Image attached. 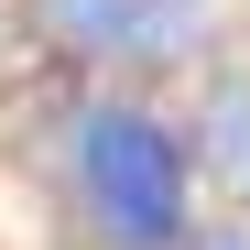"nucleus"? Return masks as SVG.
Instances as JSON below:
<instances>
[{"mask_svg": "<svg viewBox=\"0 0 250 250\" xmlns=\"http://www.w3.org/2000/svg\"><path fill=\"white\" fill-rule=\"evenodd\" d=\"M65 196L98 250H185L196 239V142L152 98H87L65 131Z\"/></svg>", "mask_w": 250, "mask_h": 250, "instance_id": "nucleus-1", "label": "nucleus"}, {"mask_svg": "<svg viewBox=\"0 0 250 250\" xmlns=\"http://www.w3.org/2000/svg\"><path fill=\"white\" fill-rule=\"evenodd\" d=\"M55 33V55H87V65H185L196 55V0H33Z\"/></svg>", "mask_w": 250, "mask_h": 250, "instance_id": "nucleus-2", "label": "nucleus"}, {"mask_svg": "<svg viewBox=\"0 0 250 250\" xmlns=\"http://www.w3.org/2000/svg\"><path fill=\"white\" fill-rule=\"evenodd\" d=\"M207 152H218V163H250V87H229V98H218V120H207Z\"/></svg>", "mask_w": 250, "mask_h": 250, "instance_id": "nucleus-3", "label": "nucleus"}, {"mask_svg": "<svg viewBox=\"0 0 250 250\" xmlns=\"http://www.w3.org/2000/svg\"><path fill=\"white\" fill-rule=\"evenodd\" d=\"M185 250H250V239H239V229H196Z\"/></svg>", "mask_w": 250, "mask_h": 250, "instance_id": "nucleus-4", "label": "nucleus"}]
</instances>
